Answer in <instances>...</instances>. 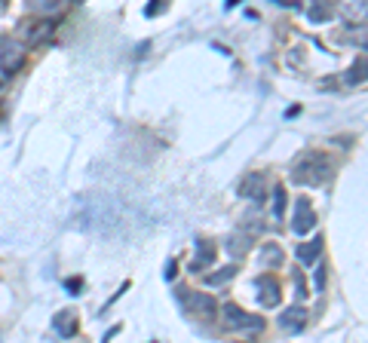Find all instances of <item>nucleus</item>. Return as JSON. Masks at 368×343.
Instances as JSON below:
<instances>
[{"instance_id": "obj_1", "label": "nucleus", "mask_w": 368, "mask_h": 343, "mask_svg": "<svg viewBox=\"0 0 368 343\" xmlns=\"http://www.w3.org/2000/svg\"><path fill=\"white\" fill-rule=\"evenodd\" d=\"M328 175H332V160L325 154H319V150L304 154L292 166V181L301 184V187H319V184L328 181Z\"/></svg>"}, {"instance_id": "obj_2", "label": "nucleus", "mask_w": 368, "mask_h": 343, "mask_svg": "<svg viewBox=\"0 0 368 343\" xmlns=\"http://www.w3.org/2000/svg\"><path fill=\"white\" fill-rule=\"evenodd\" d=\"M181 303H184V309H187V316H194V319H215V309H218L212 294L190 292V288L181 292Z\"/></svg>"}, {"instance_id": "obj_3", "label": "nucleus", "mask_w": 368, "mask_h": 343, "mask_svg": "<svg viewBox=\"0 0 368 343\" xmlns=\"http://www.w3.org/2000/svg\"><path fill=\"white\" fill-rule=\"evenodd\" d=\"M22 64H25V43L12 40V37H0V71L16 74Z\"/></svg>"}, {"instance_id": "obj_4", "label": "nucleus", "mask_w": 368, "mask_h": 343, "mask_svg": "<svg viewBox=\"0 0 368 343\" xmlns=\"http://www.w3.org/2000/svg\"><path fill=\"white\" fill-rule=\"evenodd\" d=\"M225 322H227V328H233V331H252V334H258L261 328H264L261 316L242 313V309L233 307V303H225Z\"/></svg>"}, {"instance_id": "obj_5", "label": "nucleus", "mask_w": 368, "mask_h": 343, "mask_svg": "<svg viewBox=\"0 0 368 343\" xmlns=\"http://www.w3.org/2000/svg\"><path fill=\"white\" fill-rule=\"evenodd\" d=\"M255 294H258V303H261V307L273 309L276 303L282 300V285H279V279H276V276H271V273L258 276V279H255Z\"/></svg>"}, {"instance_id": "obj_6", "label": "nucleus", "mask_w": 368, "mask_h": 343, "mask_svg": "<svg viewBox=\"0 0 368 343\" xmlns=\"http://www.w3.org/2000/svg\"><path fill=\"white\" fill-rule=\"evenodd\" d=\"M313 227H317V212H313V206H310L307 200H298V206H295L292 230H295L298 236H307Z\"/></svg>"}, {"instance_id": "obj_7", "label": "nucleus", "mask_w": 368, "mask_h": 343, "mask_svg": "<svg viewBox=\"0 0 368 343\" xmlns=\"http://www.w3.org/2000/svg\"><path fill=\"white\" fill-rule=\"evenodd\" d=\"M304 325H307V309H304V307H288L286 313L279 316V328H282L286 334L304 331Z\"/></svg>"}, {"instance_id": "obj_8", "label": "nucleus", "mask_w": 368, "mask_h": 343, "mask_svg": "<svg viewBox=\"0 0 368 343\" xmlns=\"http://www.w3.org/2000/svg\"><path fill=\"white\" fill-rule=\"evenodd\" d=\"M52 34H56V22H52V19H43V22H37V25H25V40H28V46H41L49 40Z\"/></svg>"}, {"instance_id": "obj_9", "label": "nucleus", "mask_w": 368, "mask_h": 343, "mask_svg": "<svg viewBox=\"0 0 368 343\" xmlns=\"http://www.w3.org/2000/svg\"><path fill=\"white\" fill-rule=\"evenodd\" d=\"M240 193H242V196H249V200L264 202V200H267V193H264V178H261L258 172L246 175V178L240 181Z\"/></svg>"}, {"instance_id": "obj_10", "label": "nucleus", "mask_w": 368, "mask_h": 343, "mask_svg": "<svg viewBox=\"0 0 368 343\" xmlns=\"http://www.w3.org/2000/svg\"><path fill=\"white\" fill-rule=\"evenodd\" d=\"M338 12L353 25H363L365 22V0H341Z\"/></svg>"}, {"instance_id": "obj_11", "label": "nucleus", "mask_w": 368, "mask_h": 343, "mask_svg": "<svg viewBox=\"0 0 368 343\" xmlns=\"http://www.w3.org/2000/svg\"><path fill=\"white\" fill-rule=\"evenodd\" d=\"M322 248H325V239H322V236H313L310 242H304V246L298 248V261L304 263V267H310V263H317V261H319Z\"/></svg>"}, {"instance_id": "obj_12", "label": "nucleus", "mask_w": 368, "mask_h": 343, "mask_svg": "<svg viewBox=\"0 0 368 343\" xmlns=\"http://www.w3.org/2000/svg\"><path fill=\"white\" fill-rule=\"evenodd\" d=\"M212 261H215V246L206 239H200L196 242V257L190 261V270H194V273H203V267H209Z\"/></svg>"}, {"instance_id": "obj_13", "label": "nucleus", "mask_w": 368, "mask_h": 343, "mask_svg": "<svg viewBox=\"0 0 368 343\" xmlns=\"http://www.w3.org/2000/svg\"><path fill=\"white\" fill-rule=\"evenodd\" d=\"M52 328H56L62 338H74V334H77V316H74V309H62V313L52 319Z\"/></svg>"}, {"instance_id": "obj_14", "label": "nucleus", "mask_w": 368, "mask_h": 343, "mask_svg": "<svg viewBox=\"0 0 368 343\" xmlns=\"http://www.w3.org/2000/svg\"><path fill=\"white\" fill-rule=\"evenodd\" d=\"M227 252L233 261H240V257H246L249 252H252V236L249 233H236V236H230L227 239Z\"/></svg>"}, {"instance_id": "obj_15", "label": "nucleus", "mask_w": 368, "mask_h": 343, "mask_svg": "<svg viewBox=\"0 0 368 343\" xmlns=\"http://www.w3.org/2000/svg\"><path fill=\"white\" fill-rule=\"evenodd\" d=\"M258 263L261 267H282V248L276 242H264L258 248Z\"/></svg>"}, {"instance_id": "obj_16", "label": "nucleus", "mask_w": 368, "mask_h": 343, "mask_svg": "<svg viewBox=\"0 0 368 343\" xmlns=\"http://www.w3.org/2000/svg\"><path fill=\"white\" fill-rule=\"evenodd\" d=\"M328 12H332V10H328L325 0H313V3L307 6V19H310V22H325Z\"/></svg>"}, {"instance_id": "obj_17", "label": "nucleus", "mask_w": 368, "mask_h": 343, "mask_svg": "<svg viewBox=\"0 0 368 343\" xmlns=\"http://www.w3.org/2000/svg\"><path fill=\"white\" fill-rule=\"evenodd\" d=\"M236 276V267L230 263V267H225V270H218V273H212V276H206V285L209 288H218V285H225L227 279H233Z\"/></svg>"}, {"instance_id": "obj_18", "label": "nucleus", "mask_w": 368, "mask_h": 343, "mask_svg": "<svg viewBox=\"0 0 368 343\" xmlns=\"http://www.w3.org/2000/svg\"><path fill=\"white\" fill-rule=\"evenodd\" d=\"M31 10L34 12H58L62 10V0H31Z\"/></svg>"}, {"instance_id": "obj_19", "label": "nucleus", "mask_w": 368, "mask_h": 343, "mask_svg": "<svg viewBox=\"0 0 368 343\" xmlns=\"http://www.w3.org/2000/svg\"><path fill=\"white\" fill-rule=\"evenodd\" d=\"M363 80H365V58H359V62L350 68V74H347V83L356 86V83H363Z\"/></svg>"}, {"instance_id": "obj_20", "label": "nucleus", "mask_w": 368, "mask_h": 343, "mask_svg": "<svg viewBox=\"0 0 368 343\" xmlns=\"http://www.w3.org/2000/svg\"><path fill=\"white\" fill-rule=\"evenodd\" d=\"M282 212H286V190L276 187V190H273V215L282 217Z\"/></svg>"}, {"instance_id": "obj_21", "label": "nucleus", "mask_w": 368, "mask_h": 343, "mask_svg": "<svg viewBox=\"0 0 368 343\" xmlns=\"http://www.w3.org/2000/svg\"><path fill=\"white\" fill-rule=\"evenodd\" d=\"M295 288H298V292H295L298 298H304L307 294V285H304V279H301V273H295Z\"/></svg>"}, {"instance_id": "obj_22", "label": "nucleus", "mask_w": 368, "mask_h": 343, "mask_svg": "<svg viewBox=\"0 0 368 343\" xmlns=\"http://www.w3.org/2000/svg\"><path fill=\"white\" fill-rule=\"evenodd\" d=\"M65 285H68V292H71V294H80L83 282H80V279H68V282H65Z\"/></svg>"}, {"instance_id": "obj_23", "label": "nucleus", "mask_w": 368, "mask_h": 343, "mask_svg": "<svg viewBox=\"0 0 368 343\" xmlns=\"http://www.w3.org/2000/svg\"><path fill=\"white\" fill-rule=\"evenodd\" d=\"M322 288H325V267L317 270V292H322Z\"/></svg>"}, {"instance_id": "obj_24", "label": "nucleus", "mask_w": 368, "mask_h": 343, "mask_svg": "<svg viewBox=\"0 0 368 343\" xmlns=\"http://www.w3.org/2000/svg\"><path fill=\"white\" fill-rule=\"evenodd\" d=\"M175 273H179V263L169 261V263H166V279H175Z\"/></svg>"}, {"instance_id": "obj_25", "label": "nucleus", "mask_w": 368, "mask_h": 343, "mask_svg": "<svg viewBox=\"0 0 368 343\" xmlns=\"http://www.w3.org/2000/svg\"><path fill=\"white\" fill-rule=\"evenodd\" d=\"M6 3H10V0H0V12H3V10H6Z\"/></svg>"}, {"instance_id": "obj_26", "label": "nucleus", "mask_w": 368, "mask_h": 343, "mask_svg": "<svg viewBox=\"0 0 368 343\" xmlns=\"http://www.w3.org/2000/svg\"><path fill=\"white\" fill-rule=\"evenodd\" d=\"M233 3H240V0H227V6H233Z\"/></svg>"}]
</instances>
